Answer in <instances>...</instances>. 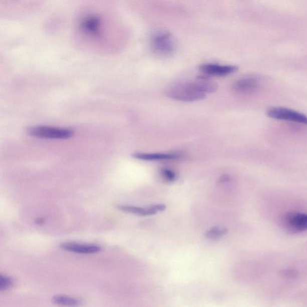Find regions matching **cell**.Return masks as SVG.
Masks as SVG:
<instances>
[{"instance_id": "obj_1", "label": "cell", "mask_w": 307, "mask_h": 307, "mask_svg": "<svg viewBox=\"0 0 307 307\" xmlns=\"http://www.w3.org/2000/svg\"><path fill=\"white\" fill-rule=\"evenodd\" d=\"M170 98L181 102H196L205 98L206 94L196 81L176 85L168 91Z\"/></svg>"}, {"instance_id": "obj_2", "label": "cell", "mask_w": 307, "mask_h": 307, "mask_svg": "<svg viewBox=\"0 0 307 307\" xmlns=\"http://www.w3.org/2000/svg\"><path fill=\"white\" fill-rule=\"evenodd\" d=\"M28 133L36 138L54 139H66L74 135V131L71 129L47 126L32 127L28 130Z\"/></svg>"}, {"instance_id": "obj_3", "label": "cell", "mask_w": 307, "mask_h": 307, "mask_svg": "<svg viewBox=\"0 0 307 307\" xmlns=\"http://www.w3.org/2000/svg\"><path fill=\"white\" fill-rule=\"evenodd\" d=\"M266 115L272 119L291 121L307 126L306 115L292 109L282 107L272 108L267 111Z\"/></svg>"}, {"instance_id": "obj_4", "label": "cell", "mask_w": 307, "mask_h": 307, "mask_svg": "<svg viewBox=\"0 0 307 307\" xmlns=\"http://www.w3.org/2000/svg\"><path fill=\"white\" fill-rule=\"evenodd\" d=\"M151 46L156 53L162 56H169L175 51V43L172 36L167 32L155 35L151 40Z\"/></svg>"}, {"instance_id": "obj_5", "label": "cell", "mask_w": 307, "mask_h": 307, "mask_svg": "<svg viewBox=\"0 0 307 307\" xmlns=\"http://www.w3.org/2000/svg\"><path fill=\"white\" fill-rule=\"evenodd\" d=\"M200 71L206 76L224 77L233 74L238 71V68L234 66H221L215 64H205L200 67Z\"/></svg>"}, {"instance_id": "obj_6", "label": "cell", "mask_w": 307, "mask_h": 307, "mask_svg": "<svg viewBox=\"0 0 307 307\" xmlns=\"http://www.w3.org/2000/svg\"><path fill=\"white\" fill-rule=\"evenodd\" d=\"M260 82L256 77H246L237 80L232 85V89L239 94H250L259 87Z\"/></svg>"}, {"instance_id": "obj_7", "label": "cell", "mask_w": 307, "mask_h": 307, "mask_svg": "<svg viewBox=\"0 0 307 307\" xmlns=\"http://www.w3.org/2000/svg\"><path fill=\"white\" fill-rule=\"evenodd\" d=\"M285 223L290 229L296 232L307 230V214L299 212H289L284 218Z\"/></svg>"}, {"instance_id": "obj_8", "label": "cell", "mask_w": 307, "mask_h": 307, "mask_svg": "<svg viewBox=\"0 0 307 307\" xmlns=\"http://www.w3.org/2000/svg\"><path fill=\"white\" fill-rule=\"evenodd\" d=\"M117 208L123 212H129L134 214L148 216V215H154L160 211H163L166 209V206L163 204L151 206L148 208H142L138 206L129 205H118Z\"/></svg>"}, {"instance_id": "obj_9", "label": "cell", "mask_w": 307, "mask_h": 307, "mask_svg": "<svg viewBox=\"0 0 307 307\" xmlns=\"http://www.w3.org/2000/svg\"><path fill=\"white\" fill-rule=\"evenodd\" d=\"M101 20L96 15H90L81 21L80 27L87 34L97 36L100 33V26Z\"/></svg>"}, {"instance_id": "obj_10", "label": "cell", "mask_w": 307, "mask_h": 307, "mask_svg": "<svg viewBox=\"0 0 307 307\" xmlns=\"http://www.w3.org/2000/svg\"><path fill=\"white\" fill-rule=\"evenodd\" d=\"M61 248L67 251L83 254L96 253L101 250L99 246L81 245L73 242L64 243V244H61Z\"/></svg>"}, {"instance_id": "obj_11", "label": "cell", "mask_w": 307, "mask_h": 307, "mask_svg": "<svg viewBox=\"0 0 307 307\" xmlns=\"http://www.w3.org/2000/svg\"><path fill=\"white\" fill-rule=\"evenodd\" d=\"M133 157L139 160L146 161L176 160L181 157L178 153H136Z\"/></svg>"}, {"instance_id": "obj_12", "label": "cell", "mask_w": 307, "mask_h": 307, "mask_svg": "<svg viewBox=\"0 0 307 307\" xmlns=\"http://www.w3.org/2000/svg\"><path fill=\"white\" fill-rule=\"evenodd\" d=\"M195 81L200 89L206 94L214 93L217 90V84L209 80L207 76H200Z\"/></svg>"}, {"instance_id": "obj_13", "label": "cell", "mask_w": 307, "mask_h": 307, "mask_svg": "<svg viewBox=\"0 0 307 307\" xmlns=\"http://www.w3.org/2000/svg\"><path fill=\"white\" fill-rule=\"evenodd\" d=\"M53 301L57 304L70 306L78 305L80 303V300L66 296H54Z\"/></svg>"}, {"instance_id": "obj_14", "label": "cell", "mask_w": 307, "mask_h": 307, "mask_svg": "<svg viewBox=\"0 0 307 307\" xmlns=\"http://www.w3.org/2000/svg\"><path fill=\"white\" fill-rule=\"evenodd\" d=\"M226 229H220L218 227H214L205 233V237L210 239H217L226 235Z\"/></svg>"}, {"instance_id": "obj_15", "label": "cell", "mask_w": 307, "mask_h": 307, "mask_svg": "<svg viewBox=\"0 0 307 307\" xmlns=\"http://www.w3.org/2000/svg\"><path fill=\"white\" fill-rule=\"evenodd\" d=\"M162 175L163 178L168 182H174L177 178L175 172L169 169H162Z\"/></svg>"}, {"instance_id": "obj_16", "label": "cell", "mask_w": 307, "mask_h": 307, "mask_svg": "<svg viewBox=\"0 0 307 307\" xmlns=\"http://www.w3.org/2000/svg\"><path fill=\"white\" fill-rule=\"evenodd\" d=\"M13 283L12 279L7 276L1 275L0 276V289L5 290L8 289Z\"/></svg>"}]
</instances>
